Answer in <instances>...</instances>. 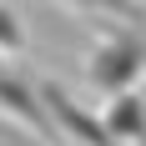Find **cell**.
Masks as SVG:
<instances>
[{
    "mask_svg": "<svg viewBox=\"0 0 146 146\" xmlns=\"http://www.w3.org/2000/svg\"><path fill=\"white\" fill-rule=\"evenodd\" d=\"M136 71H141V50H136V45H126V40H116V45H106L101 56H96L91 81H101L106 91H121Z\"/></svg>",
    "mask_w": 146,
    "mask_h": 146,
    "instance_id": "1",
    "label": "cell"
},
{
    "mask_svg": "<svg viewBox=\"0 0 146 146\" xmlns=\"http://www.w3.org/2000/svg\"><path fill=\"white\" fill-rule=\"evenodd\" d=\"M81 5H101V10H121V0H81Z\"/></svg>",
    "mask_w": 146,
    "mask_h": 146,
    "instance_id": "4",
    "label": "cell"
},
{
    "mask_svg": "<svg viewBox=\"0 0 146 146\" xmlns=\"http://www.w3.org/2000/svg\"><path fill=\"white\" fill-rule=\"evenodd\" d=\"M0 106L5 111H15L20 121H30V126H40V111H35V101H30V91L15 81V76H0Z\"/></svg>",
    "mask_w": 146,
    "mask_h": 146,
    "instance_id": "3",
    "label": "cell"
},
{
    "mask_svg": "<svg viewBox=\"0 0 146 146\" xmlns=\"http://www.w3.org/2000/svg\"><path fill=\"white\" fill-rule=\"evenodd\" d=\"M106 136H136V141L146 136V111H141L136 96H121V101L111 106V116H106Z\"/></svg>",
    "mask_w": 146,
    "mask_h": 146,
    "instance_id": "2",
    "label": "cell"
}]
</instances>
